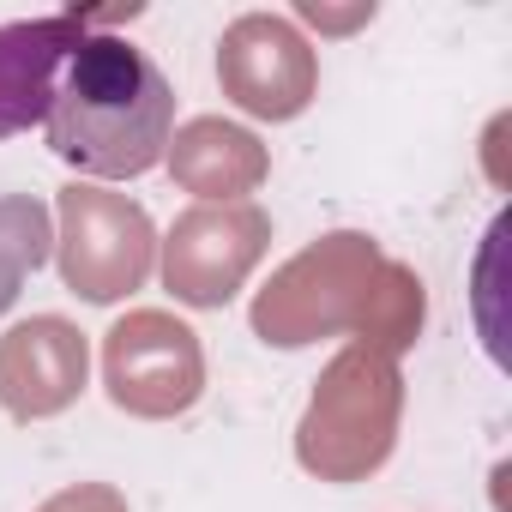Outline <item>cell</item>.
<instances>
[{
    "label": "cell",
    "mask_w": 512,
    "mask_h": 512,
    "mask_svg": "<svg viewBox=\"0 0 512 512\" xmlns=\"http://www.w3.org/2000/svg\"><path fill=\"white\" fill-rule=\"evenodd\" d=\"M91 380V344L61 314H31L0 338V410L13 422H49L79 404Z\"/></svg>",
    "instance_id": "9c48e42d"
},
{
    "label": "cell",
    "mask_w": 512,
    "mask_h": 512,
    "mask_svg": "<svg viewBox=\"0 0 512 512\" xmlns=\"http://www.w3.org/2000/svg\"><path fill=\"white\" fill-rule=\"evenodd\" d=\"M103 386L109 404L139 422L187 416L205 392L199 332L163 308H133L103 332Z\"/></svg>",
    "instance_id": "5b68a950"
},
{
    "label": "cell",
    "mask_w": 512,
    "mask_h": 512,
    "mask_svg": "<svg viewBox=\"0 0 512 512\" xmlns=\"http://www.w3.org/2000/svg\"><path fill=\"white\" fill-rule=\"evenodd\" d=\"M398 422H404L398 362L350 344L314 380V398L296 422V464L320 482H368L392 458Z\"/></svg>",
    "instance_id": "7a4b0ae2"
},
{
    "label": "cell",
    "mask_w": 512,
    "mask_h": 512,
    "mask_svg": "<svg viewBox=\"0 0 512 512\" xmlns=\"http://www.w3.org/2000/svg\"><path fill=\"white\" fill-rule=\"evenodd\" d=\"M175 133V91L163 67L127 37L91 31L55 85L43 139L61 163L97 181H133L163 163Z\"/></svg>",
    "instance_id": "6da1fadb"
},
{
    "label": "cell",
    "mask_w": 512,
    "mask_h": 512,
    "mask_svg": "<svg viewBox=\"0 0 512 512\" xmlns=\"http://www.w3.org/2000/svg\"><path fill=\"white\" fill-rule=\"evenodd\" d=\"M217 85L253 121H296L320 91V55L284 13H241L217 37Z\"/></svg>",
    "instance_id": "52a82bcc"
},
{
    "label": "cell",
    "mask_w": 512,
    "mask_h": 512,
    "mask_svg": "<svg viewBox=\"0 0 512 512\" xmlns=\"http://www.w3.org/2000/svg\"><path fill=\"white\" fill-rule=\"evenodd\" d=\"M380 266H386V253L362 229H332V235L308 241L253 296V314H247L253 338L272 350H308V344L338 338V332L356 338Z\"/></svg>",
    "instance_id": "3957f363"
},
{
    "label": "cell",
    "mask_w": 512,
    "mask_h": 512,
    "mask_svg": "<svg viewBox=\"0 0 512 512\" xmlns=\"http://www.w3.org/2000/svg\"><path fill=\"white\" fill-rule=\"evenodd\" d=\"M296 19L314 25V31H356V25H374V0H356V7H326V0H296Z\"/></svg>",
    "instance_id": "5bb4252c"
},
{
    "label": "cell",
    "mask_w": 512,
    "mask_h": 512,
    "mask_svg": "<svg viewBox=\"0 0 512 512\" xmlns=\"http://www.w3.org/2000/svg\"><path fill=\"white\" fill-rule=\"evenodd\" d=\"M55 260L73 296L109 308L157 272V223L139 199L73 181L55 199Z\"/></svg>",
    "instance_id": "277c9868"
},
{
    "label": "cell",
    "mask_w": 512,
    "mask_h": 512,
    "mask_svg": "<svg viewBox=\"0 0 512 512\" xmlns=\"http://www.w3.org/2000/svg\"><path fill=\"white\" fill-rule=\"evenodd\" d=\"M266 247H272V217L253 199L193 205L157 241V272L181 308H229L253 278V266L266 260Z\"/></svg>",
    "instance_id": "8992f818"
},
{
    "label": "cell",
    "mask_w": 512,
    "mask_h": 512,
    "mask_svg": "<svg viewBox=\"0 0 512 512\" xmlns=\"http://www.w3.org/2000/svg\"><path fill=\"white\" fill-rule=\"evenodd\" d=\"M422 320H428V290L416 278V266L404 260H386L374 272V290H368V308H362V326H356V344L374 350V356H404L416 338H422Z\"/></svg>",
    "instance_id": "8fae6325"
},
{
    "label": "cell",
    "mask_w": 512,
    "mask_h": 512,
    "mask_svg": "<svg viewBox=\"0 0 512 512\" xmlns=\"http://www.w3.org/2000/svg\"><path fill=\"white\" fill-rule=\"evenodd\" d=\"M37 512H133V506H127V494L115 482H73V488L49 494Z\"/></svg>",
    "instance_id": "4fadbf2b"
},
{
    "label": "cell",
    "mask_w": 512,
    "mask_h": 512,
    "mask_svg": "<svg viewBox=\"0 0 512 512\" xmlns=\"http://www.w3.org/2000/svg\"><path fill=\"white\" fill-rule=\"evenodd\" d=\"M133 13H139V7H115V13H49V19L0 25V139L43 127L67 55H73L91 31L121 25V19H133Z\"/></svg>",
    "instance_id": "ba28073f"
},
{
    "label": "cell",
    "mask_w": 512,
    "mask_h": 512,
    "mask_svg": "<svg viewBox=\"0 0 512 512\" xmlns=\"http://www.w3.org/2000/svg\"><path fill=\"white\" fill-rule=\"evenodd\" d=\"M163 163L175 187L193 193L199 205H241L272 175V151L260 145V133H247L241 121H223V115H193L187 127H175Z\"/></svg>",
    "instance_id": "30bf717a"
},
{
    "label": "cell",
    "mask_w": 512,
    "mask_h": 512,
    "mask_svg": "<svg viewBox=\"0 0 512 512\" xmlns=\"http://www.w3.org/2000/svg\"><path fill=\"white\" fill-rule=\"evenodd\" d=\"M55 253V217L37 193H0V314L25 290V278Z\"/></svg>",
    "instance_id": "7c38bea8"
}]
</instances>
